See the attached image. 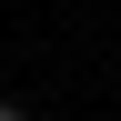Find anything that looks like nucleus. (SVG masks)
Listing matches in <instances>:
<instances>
[{
  "label": "nucleus",
  "mask_w": 121,
  "mask_h": 121,
  "mask_svg": "<svg viewBox=\"0 0 121 121\" xmlns=\"http://www.w3.org/2000/svg\"><path fill=\"white\" fill-rule=\"evenodd\" d=\"M0 121H30V111H20V101H0Z\"/></svg>",
  "instance_id": "obj_1"
}]
</instances>
